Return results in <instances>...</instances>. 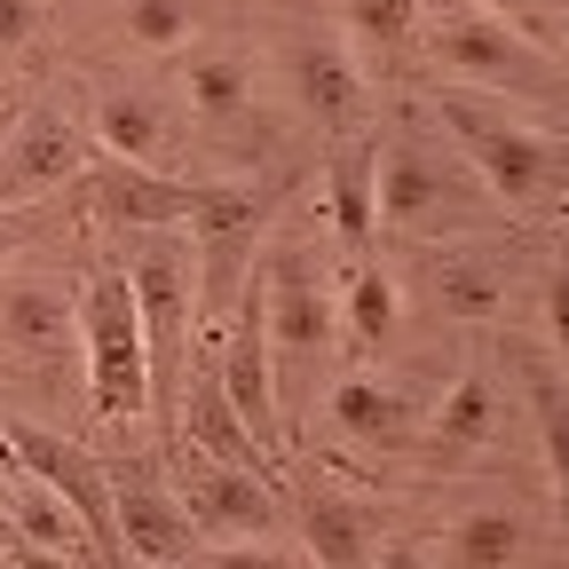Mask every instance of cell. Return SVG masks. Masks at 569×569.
<instances>
[{"instance_id":"obj_1","label":"cell","mask_w":569,"mask_h":569,"mask_svg":"<svg viewBox=\"0 0 569 569\" xmlns=\"http://www.w3.org/2000/svg\"><path fill=\"white\" fill-rule=\"evenodd\" d=\"M443 134H451V151L475 167V182L490 190V206H507V213H530L538 198H553L569 182V151L561 142H546L530 119L515 111H498V96H475V88H451L436 103Z\"/></svg>"},{"instance_id":"obj_2","label":"cell","mask_w":569,"mask_h":569,"mask_svg":"<svg viewBox=\"0 0 569 569\" xmlns=\"http://www.w3.org/2000/svg\"><path fill=\"white\" fill-rule=\"evenodd\" d=\"M127 293H134V325H142V365H151V411L167 419L182 403V356L198 332V246L190 230H151L127 261Z\"/></svg>"},{"instance_id":"obj_3","label":"cell","mask_w":569,"mask_h":569,"mask_svg":"<svg viewBox=\"0 0 569 569\" xmlns=\"http://www.w3.org/2000/svg\"><path fill=\"white\" fill-rule=\"evenodd\" d=\"M71 317H80V372H88V411L103 427H127L151 411V365H142V325H134V293L127 269H96L80 293H71Z\"/></svg>"},{"instance_id":"obj_4","label":"cell","mask_w":569,"mask_h":569,"mask_svg":"<svg viewBox=\"0 0 569 569\" xmlns=\"http://www.w3.org/2000/svg\"><path fill=\"white\" fill-rule=\"evenodd\" d=\"M427 48H436V63L451 71V80H467L475 96H507V103H553V96H569L561 71L538 56V32L498 24L490 9L427 17Z\"/></svg>"},{"instance_id":"obj_5","label":"cell","mask_w":569,"mask_h":569,"mask_svg":"<svg viewBox=\"0 0 569 569\" xmlns=\"http://www.w3.org/2000/svg\"><path fill=\"white\" fill-rule=\"evenodd\" d=\"M253 293H261V332L277 356H293V365H317V356L340 340V293L317 261V246L284 238L253 261Z\"/></svg>"},{"instance_id":"obj_6","label":"cell","mask_w":569,"mask_h":569,"mask_svg":"<svg viewBox=\"0 0 569 569\" xmlns=\"http://www.w3.org/2000/svg\"><path fill=\"white\" fill-rule=\"evenodd\" d=\"M475 167L427 142H380V222L403 238H451L475 222Z\"/></svg>"},{"instance_id":"obj_7","label":"cell","mask_w":569,"mask_h":569,"mask_svg":"<svg viewBox=\"0 0 569 569\" xmlns=\"http://www.w3.org/2000/svg\"><path fill=\"white\" fill-rule=\"evenodd\" d=\"M0 356H9L40 396L80 388V403H88L80 317H71V293H56V284H17V293H0Z\"/></svg>"},{"instance_id":"obj_8","label":"cell","mask_w":569,"mask_h":569,"mask_svg":"<svg viewBox=\"0 0 569 569\" xmlns=\"http://www.w3.org/2000/svg\"><path fill=\"white\" fill-rule=\"evenodd\" d=\"M213 380H222V396H230V411L253 427V443L277 459L284 451V388H277V348H269V332H261V293H253V277H246V293H238V309H230V348H222V365H213Z\"/></svg>"},{"instance_id":"obj_9","label":"cell","mask_w":569,"mask_h":569,"mask_svg":"<svg viewBox=\"0 0 569 569\" xmlns=\"http://www.w3.org/2000/svg\"><path fill=\"white\" fill-rule=\"evenodd\" d=\"M9 427V451H17V467L24 475H40L71 515H80V530H88V546L96 553H119V522H111V467L96 459V451H80V443H63L56 427H24V419H0Z\"/></svg>"},{"instance_id":"obj_10","label":"cell","mask_w":569,"mask_h":569,"mask_svg":"<svg viewBox=\"0 0 569 569\" xmlns=\"http://www.w3.org/2000/svg\"><path fill=\"white\" fill-rule=\"evenodd\" d=\"M111 522H119V553L142 569H182L198 553V522L182 515L174 482L142 467H111Z\"/></svg>"},{"instance_id":"obj_11","label":"cell","mask_w":569,"mask_h":569,"mask_svg":"<svg viewBox=\"0 0 569 569\" xmlns=\"http://www.w3.org/2000/svg\"><path fill=\"white\" fill-rule=\"evenodd\" d=\"M88 134L71 127L63 111H32L9 127V142H0V206H40L48 190L80 182L88 174Z\"/></svg>"},{"instance_id":"obj_12","label":"cell","mask_w":569,"mask_h":569,"mask_svg":"<svg viewBox=\"0 0 569 569\" xmlns=\"http://www.w3.org/2000/svg\"><path fill=\"white\" fill-rule=\"evenodd\" d=\"M88 198H96V222L103 230H142V238H151V230H182L206 190L103 151V159H88Z\"/></svg>"},{"instance_id":"obj_13","label":"cell","mask_w":569,"mask_h":569,"mask_svg":"<svg viewBox=\"0 0 569 569\" xmlns=\"http://www.w3.org/2000/svg\"><path fill=\"white\" fill-rule=\"evenodd\" d=\"M174 498H182V515L198 522V538H261V530L284 522V498L269 490V475L213 467V459H190Z\"/></svg>"},{"instance_id":"obj_14","label":"cell","mask_w":569,"mask_h":569,"mask_svg":"<svg viewBox=\"0 0 569 569\" xmlns=\"http://www.w3.org/2000/svg\"><path fill=\"white\" fill-rule=\"evenodd\" d=\"M293 96L332 134L356 119V103H365V63H356V48L340 32H301L293 40Z\"/></svg>"},{"instance_id":"obj_15","label":"cell","mask_w":569,"mask_h":569,"mask_svg":"<svg viewBox=\"0 0 569 569\" xmlns=\"http://www.w3.org/2000/svg\"><path fill=\"white\" fill-rule=\"evenodd\" d=\"M325 222L340 230L348 261H365L380 238V142H340L325 167Z\"/></svg>"},{"instance_id":"obj_16","label":"cell","mask_w":569,"mask_h":569,"mask_svg":"<svg viewBox=\"0 0 569 569\" xmlns=\"http://www.w3.org/2000/svg\"><path fill=\"white\" fill-rule=\"evenodd\" d=\"M293 530H301V553L317 569H372V553H380L372 515L356 507V498H340V490H301Z\"/></svg>"},{"instance_id":"obj_17","label":"cell","mask_w":569,"mask_h":569,"mask_svg":"<svg viewBox=\"0 0 569 569\" xmlns=\"http://www.w3.org/2000/svg\"><path fill=\"white\" fill-rule=\"evenodd\" d=\"M174 411H182V443H190L198 459H213V467H246V475H269V451L253 443V427L230 411V396H222V380H213V372H206Z\"/></svg>"},{"instance_id":"obj_18","label":"cell","mask_w":569,"mask_h":569,"mask_svg":"<svg viewBox=\"0 0 569 569\" xmlns=\"http://www.w3.org/2000/svg\"><path fill=\"white\" fill-rule=\"evenodd\" d=\"M332 427H340L348 443H365V451H396V443H411L419 411H411L403 388H388V380H372V372H348V380L332 388Z\"/></svg>"},{"instance_id":"obj_19","label":"cell","mask_w":569,"mask_h":569,"mask_svg":"<svg viewBox=\"0 0 569 569\" xmlns=\"http://www.w3.org/2000/svg\"><path fill=\"white\" fill-rule=\"evenodd\" d=\"M490 419H498V403H490V380L459 372V380L436 396V411H419L427 459H436V467H459V459H475V451L490 443Z\"/></svg>"},{"instance_id":"obj_20","label":"cell","mask_w":569,"mask_h":569,"mask_svg":"<svg viewBox=\"0 0 569 569\" xmlns=\"http://www.w3.org/2000/svg\"><path fill=\"white\" fill-rule=\"evenodd\" d=\"M522 553H530V530H522V515H507V507L459 515V522L443 530V546H436L443 569H522Z\"/></svg>"},{"instance_id":"obj_21","label":"cell","mask_w":569,"mask_h":569,"mask_svg":"<svg viewBox=\"0 0 569 569\" xmlns=\"http://www.w3.org/2000/svg\"><path fill=\"white\" fill-rule=\"evenodd\" d=\"M182 96H190V111H198L206 127H238V119L253 111V71H246V56H230V48H198V56L182 63Z\"/></svg>"},{"instance_id":"obj_22","label":"cell","mask_w":569,"mask_h":569,"mask_svg":"<svg viewBox=\"0 0 569 569\" xmlns=\"http://www.w3.org/2000/svg\"><path fill=\"white\" fill-rule=\"evenodd\" d=\"M0 515H9V530H17L24 546H48V553H80V546H88L80 515H71L40 475H24V467H17L9 490H0Z\"/></svg>"},{"instance_id":"obj_23","label":"cell","mask_w":569,"mask_h":569,"mask_svg":"<svg viewBox=\"0 0 569 569\" xmlns=\"http://www.w3.org/2000/svg\"><path fill=\"white\" fill-rule=\"evenodd\" d=\"M96 142L111 159H134V167H151L167 151V119H159V96H142V88H111L96 96Z\"/></svg>"},{"instance_id":"obj_24","label":"cell","mask_w":569,"mask_h":569,"mask_svg":"<svg viewBox=\"0 0 569 569\" xmlns=\"http://www.w3.org/2000/svg\"><path fill=\"white\" fill-rule=\"evenodd\" d=\"M427 293H436V309L459 317V325H490L507 309V277H498V261H482V253H451V261L427 269Z\"/></svg>"},{"instance_id":"obj_25","label":"cell","mask_w":569,"mask_h":569,"mask_svg":"<svg viewBox=\"0 0 569 569\" xmlns=\"http://www.w3.org/2000/svg\"><path fill=\"white\" fill-rule=\"evenodd\" d=\"M396 317H403V301H396V277L365 253L348 277H340V332L356 340V348H388V332H396Z\"/></svg>"},{"instance_id":"obj_26","label":"cell","mask_w":569,"mask_h":569,"mask_svg":"<svg viewBox=\"0 0 569 569\" xmlns=\"http://www.w3.org/2000/svg\"><path fill=\"white\" fill-rule=\"evenodd\" d=\"M427 24V0H348V48L356 63H396L411 48V32Z\"/></svg>"},{"instance_id":"obj_27","label":"cell","mask_w":569,"mask_h":569,"mask_svg":"<svg viewBox=\"0 0 569 569\" xmlns=\"http://www.w3.org/2000/svg\"><path fill=\"white\" fill-rule=\"evenodd\" d=\"M206 17V0H127V32L134 48H182Z\"/></svg>"},{"instance_id":"obj_28","label":"cell","mask_w":569,"mask_h":569,"mask_svg":"<svg viewBox=\"0 0 569 569\" xmlns=\"http://www.w3.org/2000/svg\"><path fill=\"white\" fill-rule=\"evenodd\" d=\"M538 443H546L553 498H561V515H569V388L561 380H538Z\"/></svg>"},{"instance_id":"obj_29","label":"cell","mask_w":569,"mask_h":569,"mask_svg":"<svg viewBox=\"0 0 569 569\" xmlns=\"http://www.w3.org/2000/svg\"><path fill=\"white\" fill-rule=\"evenodd\" d=\"M182 569H317L301 546H277V538H230L222 553H190Z\"/></svg>"},{"instance_id":"obj_30","label":"cell","mask_w":569,"mask_h":569,"mask_svg":"<svg viewBox=\"0 0 569 569\" xmlns=\"http://www.w3.org/2000/svg\"><path fill=\"white\" fill-rule=\"evenodd\" d=\"M40 40V0H0V63H17Z\"/></svg>"},{"instance_id":"obj_31","label":"cell","mask_w":569,"mask_h":569,"mask_svg":"<svg viewBox=\"0 0 569 569\" xmlns=\"http://www.w3.org/2000/svg\"><path fill=\"white\" fill-rule=\"evenodd\" d=\"M372 569H443V561H436V538H380Z\"/></svg>"},{"instance_id":"obj_32","label":"cell","mask_w":569,"mask_h":569,"mask_svg":"<svg viewBox=\"0 0 569 569\" xmlns=\"http://www.w3.org/2000/svg\"><path fill=\"white\" fill-rule=\"evenodd\" d=\"M546 332H553V348L569 356V253H561L553 277H546Z\"/></svg>"},{"instance_id":"obj_33","label":"cell","mask_w":569,"mask_h":569,"mask_svg":"<svg viewBox=\"0 0 569 569\" xmlns=\"http://www.w3.org/2000/svg\"><path fill=\"white\" fill-rule=\"evenodd\" d=\"M475 9H490L498 24H515V32H530V24H538V9H546V0H475Z\"/></svg>"},{"instance_id":"obj_34","label":"cell","mask_w":569,"mask_h":569,"mask_svg":"<svg viewBox=\"0 0 569 569\" xmlns=\"http://www.w3.org/2000/svg\"><path fill=\"white\" fill-rule=\"evenodd\" d=\"M24 230H32V206H0V261H17Z\"/></svg>"},{"instance_id":"obj_35","label":"cell","mask_w":569,"mask_h":569,"mask_svg":"<svg viewBox=\"0 0 569 569\" xmlns=\"http://www.w3.org/2000/svg\"><path fill=\"white\" fill-rule=\"evenodd\" d=\"M9 569H88V561H80V553H48V546H17Z\"/></svg>"},{"instance_id":"obj_36","label":"cell","mask_w":569,"mask_h":569,"mask_svg":"<svg viewBox=\"0 0 569 569\" xmlns=\"http://www.w3.org/2000/svg\"><path fill=\"white\" fill-rule=\"evenodd\" d=\"M0 569H9V553H0Z\"/></svg>"}]
</instances>
